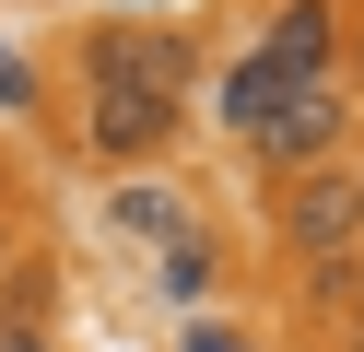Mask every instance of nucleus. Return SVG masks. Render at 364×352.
<instances>
[{
  "mask_svg": "<svg viewBox=\"0 0 364 352\" xmlns=\"http://www.w3.org/2000/svg\"><path fill=\"white\" fill-rule=\"evenodd\" d=\"M82 94H153V106H188L200 94V36L176 23H95L82 36Z\"/></svg>",
  "mask_w": 364,
  "mask_h": 352,
  "instance_id": "obj_1",
  "label": "nucleus"
},
{
  "mask_svg": "<svg viewBox=\"0 0 364 352\" xmlns=\"http://www.w3.org/2000/svg\"><path fill=\"white\" fill-rule=\"evenodd\" d=\"M0 270H12V211H0Z\"/></svg>",
  "mask_w": 364,
  "mask_h": 352,
  "instance_id": "obj_8",
  "label": "nucleus"
},
{
  "mask_svg": "<svg viewBox=\"0 0 364 352\" xmlns=\"http://www.w3.org/2000/svg\"><path fill=\"white\" fill-rule=\"evenodd\" d=\"M353 329H364V317H353Z\"/></svg>",
  "mask_w": 364,
  "mask_h": 352,
  "instance_id": "obj_12",
  "label": "nucleus"
},
{
  "mask_svg": "<svg viewBox=\"0 0 364 352\" xmlns=\"http://www.w3.org/2000/svg\"><path fill=\"white\" fill-rule=\"evenodd\" d=\"M341 129H353V106H341V82H306V94H282V106H270V117H259L247 141H259V164H282V176H306V164L329 153Z\"/></svg>",
  "mask_w": 364,
  "mask_h": 352,
  "instance_id": "obj_3",
  "label": "nucleus"
},
{
  "mask_svg": "<svg viewBox=\"0 0 364 352\" xmlns=\"http://www.w3.org/2000/svg\"><path fill=\"white\" fill-rule=\"evenodd\" d=\"M165 129H176V106H153V94H82V141H95L106 164L165 153Z\"/></svg>",
  "mask_w": 364,
  "mask_h": 352,
  "instance_id": "obj_4",
  "label": "nucleus"
},
{
  "mask_svg": "<svg viewBox=\"0 0 364 352\" xmlns=\"http://www.w3.org/2000/svg\"><path fill=\"white\" fill-rule=\"evenodd\" d=\"M353 235H364V188L329 176V164H306L282 188V247L294 258H353Z\"/></svg>",
  "mask_w": 364,
  "mask_h": 352,
  "instance_id": "obj_2",
  "label": "nucleus"
},
{
  "mask_svg": "<svg viewBox=\"0 0 364 352\" xmlns=\"http://www.w3.org/2000/svg\"><path fill=\"white\" fill-rule=\"evenodd\" d=\"M341 47H353V82H364V12H353V36H341Z\"/></svg>",
  "mask_w": 364,
  "mask_h": 352,
  "instance_id": "obj_7",
  "label": "nucleus"
},
{
  "mask_svg": "<svg viewBox=\"0 0 364 352\" xmlns=\"http://www.w3.org/2000/svg\"><path fill=\"white\" fill-rule=\"evenodd\" d=\"M353 188H364V164H353Z\"/></svg>",
  "mask_w": 364,
  "mask_h": 352,
  "instance_id": "obj_10",
  "label": "nucleus"
},
{
  "mask_svg": "<svg viewBox=\"0 0 364 352\" xmlns=\"http://www.w3.org/2000/svg\"><path fill=\"white\" fill-rule=\"evenodd\" d=\"M0 305H12V294H0Z\"/></svg>",
  "mask_w": 364,
  "mask_h": 352,
  "instance_id": "obj_11",
  "label": "nucleus"
},
{
  "mask_svg": "<svg viewBox=\"0 0 364 352\" xmlns=\"http://www.w3.org/2000/svg\"><path fill=\"white\" fill-rule=\"evenodd\" d=\"M0 352H48V317H36V294L0 305Z\"/></svg>",
  "mask_w": 364,
  "mask_h": 352,
  "instance_id": "obj_6",
  "label": "nucleus"
},
{
  "mask_svg": "<svg viewBox=\"0 0 364 352\" xmlns=\"http://www.w3.org/2000/svg\"><path fill=\"white\" fill-rule=\"evenodd\" d=\"M341 352H364V329H353V341H341Z\"/></svg>",
  "mask_w": 364,
  "mask_h": 352,
  "instance_id": "obj_9",
  "label": "nucleus"
},
{
  "mask_svg": "<svg viewBox=\"0 0 364 352\" xmlns=\"http://www.w3.org/2000/svg\"><path fill=\"white\" fill-rule=\"evenodd\" d=\"M270 70H282V94H306V82H329V59H341V23L317 12V0H294L282 23H270V47H259Z\"/></svg>",
  "mask_w": 364,
  "mask_h": 352,
  "instance_id": "obj_5",
  "label": "nucleus"
}]
</instances>
